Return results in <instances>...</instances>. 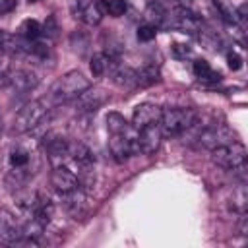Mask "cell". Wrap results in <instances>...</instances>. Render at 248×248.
I'll return each mask as SVG.
<instances>
[{"label":"cell","instance_id":"obj_19","mask_svg":"<svg viewBox=\"0 0 248 248\" xmlns=\"http://www.w3.org/2000/svg\"><path fill=\"white\" fill-rule=\"evenodd\" d=\"M110 76H112V81L118 87H136V70H132L128 66L116 64L110 70Z\"/></svg>","mask_w":248,"mask_h":248},{"label":"cell","instance_id":"obj_17","mask_svg":"<svg viewBox=\"0 0 248 248\" xmlns=\"http://www.w3.org/2000/svg\"><path fill=\"white\" fill-rule=\"evenodd\" d=\"M159 79H161V70L155 62H149L143 68L136 70V87H151Z\"/></svg>","mask_w":248,"mask_h":248},{"label":"cell","instance_id":"obj_20","mask_svg":"<svg viewBox=\"0 0 248 248\" xmlns=\"http://www.w3.org/2000/svg\"><path fill=\"white\" fill-rule=\"evenodd\" d=\"M194 74H196V78L200 81H205V83H217L221 79V74L215 72L209 66V62L207 60H202V58L194 62Z\"/></svg>","mask_w":248,"mask_h":248},{"label":"cell","instance_id":"obj_27","mask_svg":"<svg viewBox=\"0 0 248 248\" xmlns=\"http://www.w3.org/2000/svg\"><path fill=\"white\" fill-rule=\"evenodd\" d=\"M10 167L12 169H27V165H29V151H25V149H21V147H16V149H12L10 151Z\"/></svg>","mask_w":248,"mask_h":248},{"label":"cell","instance_id":"obj_9","mask_svg":"<svg viewBox=\"0 0 248 248\" xmlns=\"http://www.w3.org/2000/svg\"><path fill=\"white\" fill-rule=\"evenodd\" d=\"M169 25H172L184 33H192V35H200L203 31V23H202L200 16L192 8H184V6L174 8L172 16H169Z\"/></svg>","mask_w":248,"mask_h":248},{"label":"cell","instance_id":"obj_26","mask_svg":"<svg viewBox=\"0 0 248 248\" xmlns=\"http://www.w3.org/2000/svg\"><path fill=\"white\" fill-rule=\"evenodd\" d=\"M41 33H43V27H41V23L37 21V19H25L21 25H19V35L23 37V39H27V41H37L39 37H41Z\"/></svg>","mask_w":248,"mask_h":248},{"label":"cell","instance_id":"obj_8","mask_svg":"<svg viewBox=\"0 0 248 248\" xmlns=\"http://www.w3.org/2000/svg\"><path fill=\"white\" fill-rule=\"evenodd\" d=\"M68 145H70V141L66 138H62L60 134H56V132H48L43 138V149H45V153H46V157H48L52 167L68 165V161H70Z\"/></svg>","mask_w":248,"mask_h":248},{"label":"cell","instance_id":"obj_32","mask_svg":"<svg viewBox=\"0 0 248 248\" xmlns=\"http://www.w3.org/2000/svg\"><path fill=\"white\" fill-rule=\"evenodd\" d=\"M89 4H93V0H74V12H79Z\"/></svg>","mask_w":248,"mask_h":248},{"label":"cell","instance_id":"obj_22","mask_svg":"<svg viewBox=\"0 0 248 248\" xmlns=\"http://www.w3.org/2000/svg\"><path fill=\"white\" fill-rule=\"evenodd\" d=\"M213 4H215V8H217L219 16H221L229 25H238V27H242L240 21H238V16H236V8H234L229 0H213ZM242 29H244V27H242Z\"/></svg>","mask_w":248,"mask_h":248},{"label":"cell","instance_id":"obj_14","mask_svg":"<svg viewBox=\"0 0 248 248\" xmlns=\"http://www.w3.org/2000/svg\"><path fill=\"white\" fill-rule=\"evenodd\" d=\"M161 138H163V132H161L159 124H151V126H145V128L138 130V149H140V153L153 155L161 145Z\"/></svg>","mask_w":248,"mask_h":248},{"label":"cell","instance_id":"obj_30","mask_svg":"<svg viewBox=\"0 0 248 248\" xmlns=\"http://www.w3.org/2000/svg\"><path fill=\"white\" fill-rule=\"evenodd\" d=\"M227 62H229V68L234 70V72L242 68V58H240L236 52H229V54H227Z\"/></svg>","mask_w":248,"mask_h":248},{"label":"cell","instance_id":"obj_24","mask_svg":"<svg viewBox=\"0 0 248 248\" xmlns=\"http://www.w3.org/2000/svg\"><path fill=\"white\" fill-rule=\"evenodd\" d=\"M246 203H248V194L244 186H238L236 190H232V198H231V211L236 213L238 217L246 215Z\"/></svg>","mask_w":248,"mask_h":248},{"label":"cell","instance_id":"obj_2","mask_svg":"<svg viewBox=\"0 0 248 248\" xmlns=\"http://www.w3.org/2000/svg\"><path fill=\"white\" fill-rule=\"evenodd\" d=\"M198 112L194 108H184V107H172V108H165L161 112V132L165 136H180L184 132H188L192 128V124L196 122Z\"/></svg>","mask_w":248,"mask_h":248},{"label":"cell","instance_id":"obj_23","mask_svg":"<svg viewBox=\"0 0 248 248\" xmlns=\"http://www.w3.org/2000/svg\"><path fill=\"white\" fill-rule=\"evenodd\" d=\"M76 14V17L79 19V21H83L85 25H97L99 21H101V17H103V14H101V10H99V6L93 2V4H89V6H85L83 10H79V12H74Z\"/></svg>","mask_w":248,"mask_h":248},{"label":"cell","instance_id":"obj_31","mask_svg":"<svg viewBox=\"0 0 248 248\" xmlns=\"http://www.w3.org/2000/svg\"><path fill=\"white\" fill-rule=\"evenodd\" d=\"M16 8V0H0V14H8Z\"/></svg>","mask_w":248,"mask_h":248},{"label":"cell","instance_id":"obj_21","mask_svg":"<svg viewBox=\"0 0 248 248\" xmlns=\"http://www.w3.org/2000/svg\"><path fill=\"white\" fill-rule=\"evenodd\" d=\"M107 130H108V134H128L136 128L132 124H128L120 112H108L107 114Z\"/></svg>","mask_w":248,"mask_h":248},{"label":"cell","instance_id":"obj_5","mask_svg":"<svg viewBox=\"0 0 248 248\" xmlns=\"http://www.w3.org/2000/svg\"><path fill=\"white\" fill-rule=\"evenodd\" d=\"M236 138H234V134H232V130L227 126V124H217V122H213V124H205L202 130H198V134H196V141H198V145L200 147H205V149H215V147H219V145H225V143H231V141H234Z\"/></svg>","mask_w":248,"mask_h":248},{"label":"cell","instance_id":"obj_1","mask_svg":"<svg viewBox=\"0 0 248 248\" xmlns=\"http://www.w3.org/2000/svg\"><path fill=\"white\" fill-rule=\"evenodd\" d=\"M87 87H91V81L79 72V70H72L66 72L64 76H60L50 91H48V99L52 103H66V101H74L76 97H79Z\"/></svg>","mask_w":248,"mask_h":248},{"label":"cell","instance_id":"obj_13","mask_svg":"<svg viewBox=\"0 0 248 248\" xmlns=\"http://www.w3.org/2000/svg\"><path fill=\"white\" fill-rule=\"evenodd\" d=\"M161 112L163 108L157 107V105H151V103H141L134 108L132 112V126L136 130H141L145 126H151V124H159L161 120Z\"/></svg>","mask_w":248,"mask_h":248},{"label":"cell","instance_id":"obj_33","mask_svg":"<svg viewBox=\"0 0 248 248\" xmlns=\"http://www.w3.org/2000/svg\"><path fill=\"white\" fill-rule=\"evenodd\" d=\"M176 6H184V8H192V0H172Z\"/></svg>","mask_w":248,"mask_h":248},{"label":"cell","instance_id":"obj_18","mask_svg":"<svg viewBox=\"0 0 248 248\" xmlns=\"http://www.w3.org/2000/svg\"><path fill=\"white\" fill-rule=\"evenodd\" d=\"M116 64H118L116 58H112L110 54H107V52H97V54H93L89 68H91V74L99 78V76L110 74V70H112Z\"/></svg>","mask_w":248,"mask_h":248},{"label":"cell","instance_id":"obj_35","mask_svg":"<svg viewBox=\"0 0 248 248\" xmlns=\"http://www.w3.org/2000/svg\"><path fill=\"white\" fill-rule=\"evenodd\" d=\"M0 128H2V124H0Z\"/></svg>","mask_w":248,"mask_h":248},{"label":"cell","instance_id":"obj_28","mask_svg":"<svg viewBox=\"0 0 248 248\" xmlns=\"http://www.w3.org/2000/svg\"><path fill=\"white\" fill-rule=\"evenodd\" d=\"M155 35H157V27L153 25V23H143V25H140V29H138V39L140 41H153L155 39Z\"/></svg>","mask_w":248,"mask_h":248},{"label":"cell","instance_id":"obj_34","mask_svg":"<svg viewBox=\"0 0 248 248\" xmlns=\"http://www.w3.org/2000/svg\"><path fill=\"white\" fill-rule=\"evenodd\" d=\"M27 2H39V0H27Z\"/></svg>","mask_w":248,"mask_h":248},{"label":"cell","instance_id":"obj_15","mask_svg":"<svg viewBox=\"0 0 248 248\" xmlns=\"http://www.w3.org/2000/svg\"><path fill=\"white\" fill-rule=\"evenodd\" d=\"M39 81H41L39 74L29 70V68H16V70L10 72V85L16 91H21V93L31 91L39 85Z\"/></svg>","mask_w":248,"mask_h":248},{"label":"cell","instance_id":"obj_3","mask_svg":"<svg viewBox=\"0 0 248 248\" xmlns=\"http://www.w3.org/2000/svg\"><path fill=\"white\" fill-rule=\"evenodd\" d=\"M211 159H213L215 165H219L227 170L242 172L246 169L248 153H246V147L240 141L234 140L231 143H225V145H219V147L211 149Z\"/></svg>","mask_w":248,"mask_h":248},{"label":"cell","instance_id":"obj_7","mask_svg":"<svg viewBox=\"0 0 248 248\" xmlns=\"http://www.w3.org/2000/svg\"><path fill=\"white\" fill-rule=\"evenodd\" d=\"M62 203L66 207V211L74 217V219H83L89 215L91 211V198H89V190L78 186L72 192L62 194Z\"/></svg>","mask_w":248,"mask_h":248},{"label":"cell","instance_id":"obj_12","mask_svg":"<svg viewBox=\"0 0 248 248\" xmlns=\"http://www.w3.org/2000/svg\"><path fill=\"white\" fill-rule=\"evenodd\" d=\"M0 238L10 244H19L23 238V225L8 209H0Z\"/></svg>","mask_w":248,"mask_h":248},{"label":"cell","instance_id":"obj_4","mask_svg":"<svg viewBox=\"0 0 248 248\" xmlns=\"http://www.w3.org/2000/svg\"><path fill=\"white\" fill-rule=\"evenodd\" d=\"M46 112H48V108L43 101H31L25 107H21L19 112L16 114L12 130L17 132V134H23V132H29V130L37 128L46 118Z\"/></svg>","mask_w":248,"mask_h":248},{"label":"cell","instance_id":"obj_6","mask_svg":"<svg viewBox=\"0 0 248 248\" xmlns=\"http://www.w3.org/2000/svg\"><path fill=\"white\" fill-rule=\"evenodd\" d=\"M108 151L116 163H126L132 155L140 153L138 149V130L128 134H110L108 138Z\"/></svg>","mask_w":248,"mask_h":248},{"label":"cell","instance_id":"obj_16","mask_svg":"<svg viewBox=\"0 0 248 248\" xmlns=\"http://www.w3.org/2000/svg\"><path fill=\"white\" fill-rule=\"evenodd\" d=\"M52 215H54V203H52V200L48 196H45L43 192H39V200H37V203H35V207L31 211V217L37 219L39 223H43L46 227L50 223Z\"/></svg>","mask_w":248,"mask_h":248},{"label":"cell","instance_id":"obj_29","mask_svg":"<svg viewBox=\"0 0 248 248\" xmlns=\"http://www.w3.org/2000/svg\"><path fill=\"white\" fill-rule=\"evenodd\" d=\"M170 50H172V56L178 58V60H186V58L192 56V46L182 45V43H174V45H170Z\"/></svg>","mask_w":248,"mask_h":248},{"label":"cell","instance_id":"obj_25","mask_svg":"<svg viewBox=\"0 0 248 248\" xmlns=\"http://www.w3.org/2000/svg\"><path fill=\"white\" fill-rule=\"evenodd\" d=\"M101 14H107V16H112V17H120L126 14L128 10V4L126 0H103L101 4H97Z\"/></svg>","mask_w":248,"mask_h":248},{"label":"cell","instance_id":"obj_11","mask_svg":"<svg viewBox=\"0 0 248 248\" xmlns=\"http://www.w3.org/2000/svg\"><path fill=\"white\" fill-rule=\"evenodd\" d=\"M50 184L62 196V194L78 188L79 180H78L76 170H72L68 165H56V167H52V172H50Z\"/></svg>","mask_w":248,"mask_h":248},{"label":"cell","instance_id":"obj_10","mask_svg":"<svg viewBox=\"0 0 248 248\" xmlns=\"http://www.w3.org/2000/svg\"><path fill=\"white\" fill-rule=\"evenodd\" d=\"M108 101V93L103 87H87L79 97H76V110L79 114H93Z\"/></svg>","mask_w":248,"mask_h":248}]
</instances>
